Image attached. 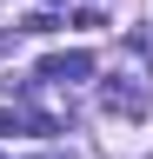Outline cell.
I'll list each match as a JSON object with an SVG mask.
<instances>
[{
	"label": "cell",
	"mask_w": 153,
	"mask_h": 159,
	"mask_svg": "<svg viewBox=\"0 0 153 159\" xmlns=\"http://www.w3.org/2000/svg\"><path fill=\"white\" fill-rule=\"evenodd\" d=\"M87 73H93L87 53H53V60H40V80H53V86H73V80H87Z\"/></svg>",
	"instance_id": "1"
},
{
	"label": "cell",
	"mask_w": 153,
	"mask_h": 159,
	"mask_svg": "<svg viewBox=\"0 0 153 159\" xmlns=\"http://www.w3.org/2000/svg\"><path fill=\"white\" fill-rule=\"evenodd\" d=\"M100 99H107V113H113V119H133V113H140V106H146V99H140V86H127V80H120V73H113V80H107V93H100Z\"/></svg>",
	"instance_id": "2"
},
{
	"label": "cell",
	"mask_w": 153,
	"mask_h": 159,
	"mask_svg": "<svg viewBox=\"0 0 153 159\" xmlns=\"http://www.w3.org/2000/svg\"><path fill=\"white\" fill-rule=\"evenodd\" d=\"M20 126H27V119H20V113H13V106H0V139H13V133H20Z\"/></svg>",
	"instance_id": "3"
}]
</instances>
